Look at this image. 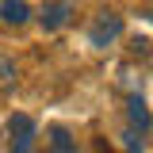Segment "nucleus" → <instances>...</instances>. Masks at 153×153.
I'll use <instances>...</instances> for the list:
<instances>
[{
    "mask_svg": "<svg viewBox=\"0 0 153 153\" xmlns=\"http://www.w3.org/2000/svg\"><path fill=\"white\" fill-rule=\"evenodd\" d=\"M130 119L142 126V130H149V111H146V103H142V100H130Z\"/></svg>",
    "mask_w": 153,
    "mask_h": 153,
    "instance_id": "nucleus-6",
    "label": "nucleus"
},
{
    "mask_svg": "<svg viewBox=\"0 0 153 153\" xmlns=\"http://www.w3.org/2000/svg\"><path fill=\"white\" fill-rule=\"evenodd\" d=\"M50 153H76V146L69 142V134L61 130V126L50 130Z\"/></svg>",
    "mask_w": 153,
    "mask_h": 153,
    "instance_id": "nucleus-5",
    "label": "nucleus"
},
{
    "mask_svg": "<svg viewBox=\"0 0 153 153\" xmlns=\"http://www.w3.org/2000/svg\"><path fill=\"white\" fill-rule=\"evenodd\" d=\"M0 16H4V23H27L31 19V8L23 4V0H4V8H0Z\"/></svg>",
    "mask_w": 153,
    "mask_h": 153,
    "instance_id": "nucleus-4",
    "label": "nucleus"
},
{
    "mask_svg": "<svg viewBox=\"0 0 153 153\" xmlns=\"http://www.w3.org/2000/svg\"><path fill=\"white\" fill-rule=\"evenodd\" d=\"M65 19H69V4H65V0H57V4H50V8H42V27H46V31H57Z\"/></svg>",
    "mask_w": 153,
    "mask_h": 153,
    "instance_id": "nucleus-3",
    "label": "nucleus"
},
{
    "mask_svg": "<svg viewBox=\"0 0 153 153\" xmlns=\"http://www.w3.org/2000/svg\"><path fill=\"white\" fill-rule=\"evenodd\" d=\"M12 134H16V153H31V142H35V123L27 115H16L12 119Z\"/></svg>",
    "mask_w": 153,
    "mask_h": 153,
    "instance_id": "nucleus-1",
    "label": "nucleus"
},
{
    "mask_svg": "<svg viewBox=\"0 0 153 153\" xmlns=\"http://www.w3.org/2000/svg\"><path fill=\"white\" fill-rule=\"evenodd\" d=\"M119 31H123V19L119 16H100V23L92 27V46H107Z\"/></svg>",
    "mask_w": 153,
    "mask_h": 153,
    "instance_id": "nucleus-2",
    "label": "nucleus"
}]
</instances>
